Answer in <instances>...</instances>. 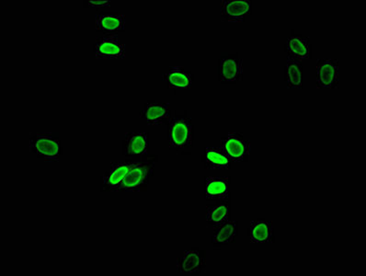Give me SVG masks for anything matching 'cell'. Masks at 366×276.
Wrapping results in <instances>:
<instances>
[{
	"label": "cell",
	"mask_w": 366,
	"mask_h": 276,
	"mask_svg": "<svg viewBox=\"0 0 366 276\" xmlns=\"http://www.w3.org/2000/svg\"><path fill=\"white\" fill-rule=\"evenodd\" d=\"M158 157L148 155L139 160H134L125 179L117 192H144L148 189L149 179L155 171Z\"/></svg>",
	"instance_id": "6da1fadb"
},
{
	"label": "cell",
	"mask_w": 366,
	"mask_h": 276,
	"mask_svg": "<svg viewBox=\"0 0 366 276\" xmlns=\"http://www.w3.org/2000/svg\"><path fill=\"white\" fill-rule=\"evenodd\" d=\"M168 141L172 151H181L191 148L194 141V125L185 114H175L168 125Z\"/></svg>",
	"instance_id": "7a4b0ae2"
},
{
	"label": "cell",
	"mask_w": 366,
	"mask_h": 276,
	"mask_svg": "<svg viewBox=\"0 0 366 276\" xmlns=\"http://www.w3.org/2000/svg\"><path fill=\"white\" fill-rule=\"evenodd\" d=\"M31 151L49 162H57L63 154L62 143L59 135L54 133H39L30 138Z\"/></svg>",
	"instance_id": "3957f363"
},
{
	"label": "cell",
	"mask_w": 366,
	"mask_h": 276,
	"mask_svg": "<svg viewBox=\"0 0 366 276\" xmlns=\"http://www.w3.org/2000/svg\"><path fill=\"white\" fill-rule=\"evenodd\" d=\"M243 77V59L238 52L221 54L218 61V80L224 84H234Z\"/></svg>",
	"instance_id": "277c9868"
},
{
	"label": "cell",
	"mask_w": 366,
	"mask_h": 276,
	"mask_svg": "<svg viewBox=\"0 0 366 276\" xmlns=\"http://www.w3.org/2000/svg\"><path fill=\"white\" fill-rule=\"evenodd\" d=\"M220 148L229 159L234 162H245L250 155V141L244 138L243 135L234 132L221 138Z\"/></svg>",
	"instance_id": "5b68a950"
},
{
	"label": "cell",
	"mask_w": 366,
	"mask_h": 276,
	"mask_svg": "<svg viewBox=\"0 0 366 276\" xmlns=\"http://www.w3.org/2000/svg\"><path fill=\"white\" fill-rule=\"evenodd\" d=\"M93 52L97 59H123L126 46L117 36H102L95 41Z\"/></svg>",
	"instance_id": "8992f818"
},
{
	"label": "cell",
	"mask_w": 366,
	"mask_h": 276,
	"mask_svg": "<svg viewBox=\"0 0 366 276\" xmlns=\"http://www.w3.org/2000/svg\"><path fill=\"white\" fill-rule=\"evenodd\" d=\"M206 267V252L197 248L184 251L176 263V269L181 275H199Z\"/></svg>",
	"instance_id": "52a82bcc"
},
{
	"label": "cell",
	"mask_w": 366,
	"mask_h": 276,
	"mask_svg": "<svg viewBox=\"0 0 366 276\" xmlns=\"http://www.w3.org/2000/svg\"><path fill=\"white\" fill-rule=\"evenodd\" d=\"M339 61L337 59H319L316 67L318 89H336L339 85Z\"/></svg>",
	"instance_id": "ba28073f"
},
{
	"label": "cell",
	"mask_w": 366,
	"mask_h": 276,
	"mask_svg": "<svg viewBox=\"0 0 366 276\" xmlns=\"http://www.w3.org/2000/svg\"><path fill=\"white\" fill-rule=\"evenodd\" d=\"M149 136L148 133L128 132L123 140V156L139 160L148 156L149 152Z\"/></svg>",
	"instance_id": "9c48e42d"
},
{
	"label": "cell",
	"mask_w": 366,
	"mask_h": 276,
	"mask_svg": "<svg viewBox=\"0 0 366 276\" xmlns=\"http://www.w3.org/2000/svg\"><path fill=\"white\" fill-rule=\"evenodd\" d=\"M132 161H125V162H112L109 165L108 171H106L102 177L100 189L103 192H117L121 184L125 179L129 169L132 165Z\"/></svg>",
	"instance_id": "30bf717a"
},
{
	"label": "cell",
	"mask_w": 366,
	"mask_h": 276,
	"mask_svg": "<svg viewBox=\"0 0 366 276\" xmlns=\"http://www.w3.org/2000/svg\"><path fill=\"white\" fill-rule=\"evenodd\" d=\"M125 16L118 13H98L95 17L96 31L105 36H117L125 30Z\"/></svg>",
	"instance_id": "8fae6325"
},
{
	"label": "cell",
	"mask_w": 366,
	"mask_h": 276,
	"mask_svg": "<svg viewBox=\"0 0 366 276\" xmlns=\"http://www.w3.org/2000/svg\"><path fill=\"white\" fill-rule=\"evenodd\" d=\"M252 14L250 0H224L221 3V15L229 22H242Z\"/></svg>",
	"instance_id": "7c38bea8"
},
{
	"label": "cell",
	"mask_w": 366,
	"mask_h": 276,
	"mask_svg": "<svg viewBox=\"0 0 366 276\" xmlns=\"http://www.w3.org/2000/svg\"><path fill=\"white\" fill-rule=\"evenodd\" d=\"M140 117L146 121L148 125H160L171 119V107L168 103L149 100L140 112Z\"/></svg>",
	"instance_id": "4fadbf2b"
},
{
	"label": "cell",
	"mask_w": 366,
	"mask_h": 276,
	"mask_svg": "<svg viewBox=\"0 0 366 276\" xmlns=\"http://www.w3.org/2000/svg\"><path fill=\"white\" fill-rule=\"evenodd\" d=\"M247 234L250 243L255 244H268L273 243L275 230L273 222L266 218H258L250 221Z\"/></svg>",
	"instance_id": "5bb4252c"
},
{
	"label": "cell",
	"mask_w": 366,
	"mask_h": 276,
	"mask_svg": "<svg viewBox=\"0 0 366 276\" xmlns=\"http://www.w3.org/2000/svg\"><path fill=\"white\" fill-rule=\"evenodd\" d=\"M230 179L227 177H207L204 179V197L206 200H229Z\"/></svg>",
	"instance_id": "9a60e30c"
},
{
	"label": "cell",
	"mask_w": 366,
	"mask_h": 276,
	"mask_svg": "<svg viewBox=\"0 0 366 276\" xmlns=\"http://www.w3.org/2000/svg\"><path fill=\"white\" fill-rule=\"evenodd\" d=\"M194 74L180 66H173L164 74L163 80L171 90H189L194 83Z\"/></svg>",
	"instance_id": "2e32d148"
},
{
	"label": "cell",
	"mask_w": 366,
	"mask_h": 276,
	"mask_svg": "<svg viewBox=\"0 0 366 276\" xmlns=\"http://www.w3.org/2000/svg\"><path fill=\"white\" fill-rule=\"evenodd\" d=\"M284 49L288 56L300 62L303 60L310 59L311 50H312L310 39L301 34H292L287 40Z\"/></svg>",
	"instance_id": "e0dca14e"
},
{
	"label": "cell",
	"mask_w": 366,
	"mask_h": 276,
	"mask_svg": "<svg viewBox=\"0 0 366 276\" xmlns=\"http://www.w3.org/2000/svg\"><path fill=\"white\" fill-rule=\"evenodd\" d=\"M238 231V221H227L215 228L211 237V243L215 249H221L234 243Z\"/></svg>",
	"instance_id": "ac0fdd59"
},
{
	"label": "cell",
	"mask_w": 366,
	"mask_h": 276,
	"mask_svg": "<svg viewBox=\"0 0 366 276\" xmlns=\"http://www.w3.org/2000/svg\"><path fill=\"white\" fill-rule=\"evenodd\" d=\"M203 162L206 169H229L232 161L221 148L206 146L204 149Z\"/></svg>",
	"instance_id": "d6986e66"
},
{
	"label": "cell",
	"mask_w": 366,
	"mask_h": 276,
	"mask_svg": "<svg viewBox=\"0 0 366 276\" xmlns=\"http://www.w3.org/2000/svg\"><path fill=\"white\" fill-rule=\"evenodd\" d=\"M284 79L288 89H303L304 68L302 62L288 56L284 68Z\"/></svg>",
	"instance_id": "ffe728a7"
},
{
	"label": "cell",
	"mask_w": 366,
	"mask_h": 276,
	"mask_svg": "<svg viewBox=\"0 0 366 276\" xmlns=\"http://www.w3.org/2000/svg\"><path fill=\"white\" fill-rule=\"evenodd\" d=\"M229 217V203L215 204V205L206 206V221L215 228L227 222Z\"/></svg>",
	"instance_id": "44dd1931"
},
{
	"label": "cell",
	"mask_w": 366,
	"mask_h": 276,
	"mask_svg": "<svg viewBox=\"0 0 366 276\" xmlns=\"http://www.w3.org/2000/svg\"><path fill=\"white\" fill-rule=\"evenodd\" d=\"M85 7L106 8L111 5L109 0H88L84 2Z\"/></svg>",
	"instance_id": "7402d4cb"
}]
</instances>
